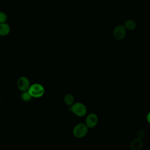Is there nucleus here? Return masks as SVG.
Here are the masks:
<instances>
[{
	"label": "nucleus",
	"instance_id": "1",
	"mask_svg": "<svg viewBox=\"0 0 150 150\" xmlns=\"http://www.w3.org/2000/svg\"><path fill=\"white\" fill-rule=\"evenodd\" d=\"M28 91L32 98H39L42 97L45 92V89L43 85L39 83H33L30 84Z\"/></svg>",
	"mask_w": 150,
	"mask_h": 150
},
{
	"label": "nucleus",
	"instance_id": "2",
	"mask_svg": "<svg viewBox=\"0 0 150 150\" xmlns=\"http://www.w3.org/2000/svg\"><path fill=\"white\" fill-rule=\"evenodd\" d=\"M69 111H70L76 116L81 117L86 115L87 109L83 103L76 102L74 103V104L70 107Z\"/></svg>",
	"mask_w": 150,
	"mask_h": 150
},
{
	"label": "nucleus",
	"instance_id": "3",
	"mask_svg": "<svg viewBox=\"0 0 150 150\" xmlns=\"http://www.w3.org/2000/svg\"><path fill=\"white\" fill-rule=\"evenodd\" d=\"M88 128L85 123H78L73 128V135L77 138H82L88 133Z\"/></svg>",
	"mask_w": 150,
	"mask_h": 150
},
{
	"label": "nucleus",
	"instance_id": "4",
	"mask_svg": "<svg viewBox=\"0 0 150 150\" xmlns=\"http://www.w3.org/2000/svg\"><path fill=\"white\" fill-rule=\"evenodd\" d=\"M127 30L122 24L118 25L114 27L112 30V35L117 40H123L126 36Z\"/></svg>",
	"mask_w": 150,
	"mask_h": 150
},
{
	"label": "nucleus",
	"instance_id": "5",
	"mask_svg": "<svg viewBox=\"0 0 150 150\" xmlns=\"http://www.w3.org/2000/svg\"><path fill=\"white\" fill-rule=\"evenodd\" d=\"M30 86V82L29 79L25 76H20L16 81L17 88L22 92L28 91Z\"/></svg>",
	"mask_w": 150,
	"mask_h": 150
},
{
	"label": "nucleus",
	"instance_id": "6",
	"mask_svg": "<svg viewBox=\"0 0 150 150\" xmlns=\"http://www.w3.org/2000/svg\"><path fill=\"white\" fill-rule=\"evenodd\" d=\"M98 116L95 113H90L88 114L85 120V124L88 128H93L95 127L98 123Z\"/></svg>",
	"mask_w": 150,
	"mask_h": 150
},
{
	"label": "nucleus",
	"instance_id": "7",
	"mask_svg": "<svg viewBox=\"0 0 150 150\" xmlns=\"http://www.w3.org/2000/svg\"><path fill=\"white\" fill-rule=\"evenodd\" d=\"M144 146V141L142 138L137 137L133 139L129 144L131 150H141Z\"/></svg>",
	"mask_w": 150,
	"mask_h": 150
},
{
	"label": "nucleus",
	"instance_id": "8",
	"mask_svg": "<svg viewBox=\"0 0 150 150\" xmlns=\"http://www.w3.org/2000/svg\"><path fill=\"white\" fill-rule=\"evenodd\" d=\"M11 31V27L6 22L0 23V36H5L9 35Z\"/></svg>",
	"mask_w": 150,
	"mask_h": 150
},
{
	"label": "nucleus",
	"instance_id": "9",
	"mask_svg": "<svg viewBox=\"0 0 150 150\" xmlns=\"http://www.w3.org/2000/svg\"><path fill=\"white\" fill-rule=\"evenodd\" d=\"M125 26L126 30L132 31L134 30L137 26V23L135 21L132 19H127L124 22V23L123 24Z\"/></svg>",
	"mask_w": 150,
	"mask_h": 150
},
{
	"label": "nucleus",
	"instance_id": "10",
	"mask_svg": "<svg viewBox=\"0 0 150 150\" xmlns=\"http://www.w3.org/2000/svg\"><path fill=\"white\" fill-rule=\"evenodd\" d=\"M64 102L65 104L69 107H70L74 103V97L71 94H67L64 97Z\"/></svg>",
	"mask_w": 150,
	"mask_h": 150
},
{
	"label": "nucleus",
	"instance_id": "11",
	"mask_svg": "<svg viewBox=\"0 0 150 150\" xmlns=\"http://www.w3.org/2000/svg\"><path fill=\"white\" fill-rule=\"evenodd\" d=\"M32 97L28 91H22L21 94V99L24 102H28L32 100Z\"/></svg>",
	"mask_w": 150,
	"mask_h": 150
},
{
	"label": "nucleus",
	"instance_id": "12",
	"mask_svg": "<svg viewBox=\"0 0 150 150\" xmlns=\"http://www.w3.org/2000/svg\"><path fill=\"white\" fill-rule=\"evenodd\" d=\"M7 20L6 14L2 11H0V23L6 22Z\"/></svg>",
	"mask_w": 150,
	"mask_h": 150
},
{
	"label": "nucleus",
	"instance_id": "13",
	"mask_svg": "<svg viewBox=\"0 0 150 150\" xmlns=\"http://www.w3.org/2000/svg\"><path fill=\"white\" fill-rule=\"evenodd\" d=\"M146 119L147 122L150 124V111L147 114L146 117Z\"/></svg>",
	"mask_w": 150,
	"mask_h": 150
}]
</instances>
